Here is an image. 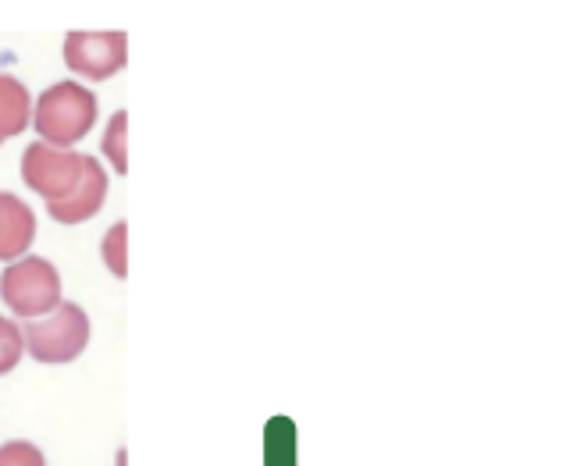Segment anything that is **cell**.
Instances as JSON below:
<instances>
[{"instance_id":"8","label":"cell","mask_w":566,"mask_h":466,"mask_svg":"<svg viewBox=\"0 0 566 466\" xmlns=\"http://www.w3.org/2000/svg\"><path fill=\"white\" fill-rule=\"evenodd\" d=\"M32 121V96L14 75L0 72V142L22 136Z\"/></svg>"},{"instance_id":"12","label":"cell","mask_w":566,"mask_h":466,"mask_svg":"<svg viewBox=\"0 0 566 466\" xmlns=\"http://www.w3.org/2000/svg\"><path fill=\"white\" fill-rule=\"evenodd\" d=\"M0 466H46V459L32 442H8L0 445Z\"/></svg>"},{"instance_id":"6","label":"cell","mask_w":566,"mask_h":466,"mask_svg":"<svg viewBox=\"0 0 566 466\" xmlns=\"http://www.w3.org/2000/svg\"><path fill=\"white\" fill-rule=\"evenodd\" d=\"M104 200H107V171L96 165L93 157H86L83 160V179H78V186L64 200L46 203V206H51V218L54 221H61V224H78V221H90L96 211H101Z\"/></svg>"},{"instance_id":"9","label":"cell","mask_w":566,"mask_h":466,"mask_svg":"<svg viewBox=\"0 0 566 466\" xmlns=\"http://www.w3.org/2000/svg\"><path fill=\"white\" fill-rule=\"evenodd\" d=\"M104 264L115 278L128 275V224L125 221L111 224L104 235Z\"/></svg>"},{"instance_id":"11","label":"cell","mask_w":566,"mask_h":466,"mask_svg":"<svg viewBox=\"0 0 566 466\" xmlns=\"http://www.w3.org/2000/svg\"><path fill=\"white\" fill-rule=\"evenodd\" d=\"M22 352H25V346H22V328L14 325V320L0 317V378L19 367Z\"/></svg>"},{"instance_id":"5","label":"cell","mask_w":566,"mask_h":466,"mask_svg":"<svg viewBox=\"0 0 566 466\" xmlns=\"http://www.w3.org/2000/svg\"><path fill=\"white\" fill-rule=\"evenodd\" d=\"M64 64L83 78H111L128 64V36L122 29L107 32H69Z\"/></svg>"},{"instance_id":"3","label":"cell","mask_w":566,"mask_h":466,"mask_svg":"<svg viewBox=\"0 0 566 466\" xmlns=\"http://www.w3.org/2000/svg\"><path fill=\"white\" fill-rule=\"evenodd\" d=\"M0 299H4V307H11V314L25 320L46 317L54 307H61L57 267L43 256H22L0 278Z\"/></svg>"},{"instance_id":"2","label":"cell","mask_w":566,"mask_h":466,"mask_svg":"<svg viewBox=\"0 0 566 466\" xmlns=\"http://www.w3.org/2000/svg\"><path fill=\"white\" fill-rule=\"evenodd\" d=\"M90 342V317L75 303H61L22 328V346L40 363H72Z\"/></svg>"},{"instance_id":"1","label":"cell","mask_w":566,"mask_h":466,"mask_svg":"<svg viewBox=\"0 0 566 466\" xmlns=\"http://www.w3.org/2000/svg\"><path fill=\"white\" fill-rule=\"evenodd\" d=\"M32 121H36V133L43 136L40 142L57 150H72L78 139L90 136L96 121V96L78 83H57L36 100Z\"/></svg>"},{"instance_id":"4","label":"cell","mask_w":566,"mask_h":466,"mask_svg":"<svg viewBox=\"0 0 566 466\" xmlns=\"http://www.w3.org/2000/svg\"><path fill=\"white\" fill-rule=\"evenodd\" d=\"M83 153L75 150H57L46 142H32L22 153V179L32 192H40L46 203L64 200L83 179Z\"/></svg>"},{"instance_id":"7","label":"cell","mask_w":566,"mask_h":466,"mask_svg":"<svg viewBox=\"0 0 566 466\" xmlns=\"http://www.w3.org/2000/svg\"><path fill=\"white\" fill-rule=\"evenodd\" d=\"M32 239H36V214L14 192H0V261H22Z\"/></svg>"},{"instance_id":"10","label":"cell","mask_w":566,"mask_h":466,"mask_svg":"<svg viewBox=\"0 0 566 466\" xmlns=\"http://www.w3.org/2000/svg\"><path fill=\"white\" fill-rule=\"evenodd\" d=\"M125 139H128V110H118V115L107 121V133H104V153H107L111 165L118 168V174L128 171V147H125Z\"/></svg>"}]
</instances>
